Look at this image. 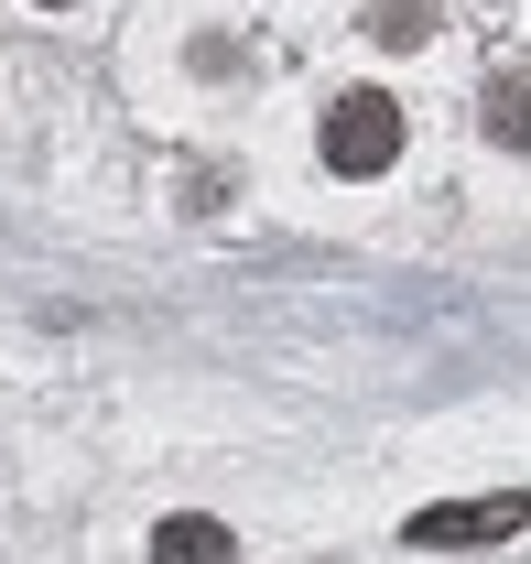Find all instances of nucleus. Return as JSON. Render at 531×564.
Listing matches in <instances>:
<instances>
[{"label":"nucleus","instance_id":"f257e3e1","mask_svg":"<svg viewBox=\"0 0 531 564\" xmlns=\"http://www.w3.org/2000/svg\"><path fill=\"white\" fill-rule=\"evenodd\" d=\"M521 521H531L521 489H488V499H434V510H412L401 543H423V554H466V543H510Z\"/></svg>","mask_w":531,"mask_h":564},{"label":"nucleus","instance_id":"7ed1b4c3","mask_svg":"<svg viewBox=\"0 0 531 564\" xmlns=\"http://www.w3.org/2000/svg\"><path fill=\"white\" fill-rule=\"evenodd\" d=\"M152 564H228V521H206V510H174V521L152 532Z\"/></svg>","mask_w":531,"mask_h":564},{"label":"nucleus","instance_id":"f03ea898","mask_svg":"<svg viewBox=\"0 0 531 564\" xmlns=\"http://www.w3.org/2000/svg\"><path fill=\"white\" fill-rule=\"evenodd\" d=\"M391 152H401V109L380 87H347L326 109V163L336 174H391Z\"/></svg>","mask_w":531,"mask_h":564},{"label":"nucleus","instance_id":"20e7f679","mask_svg":"<svg viewBox=\"0 0 531 564\" xmlns=\"http://www.w3.org/2000/svg\"><path fill=\"white\" fill-rule=\"evenodd\" d=\"M488 131L510 141V152H531V76H499L488 87Z\"/></svg>","mask_w":531,"mask_h":564},{"label":"nucleus","instance_id":"39448f33","mask_svg":"<svg viewBox=\"0 0 531 564\" xmlns=\"http://www.w3.org/2000/svg\"><path fill=\"white\" fill-rule=\"evenodd\" d=\"M369 33H380V44H423V33H434V11H423V0H380V22H369Z\"/></svg>","mask_w":531,"mask_h":564}]
</instances>
